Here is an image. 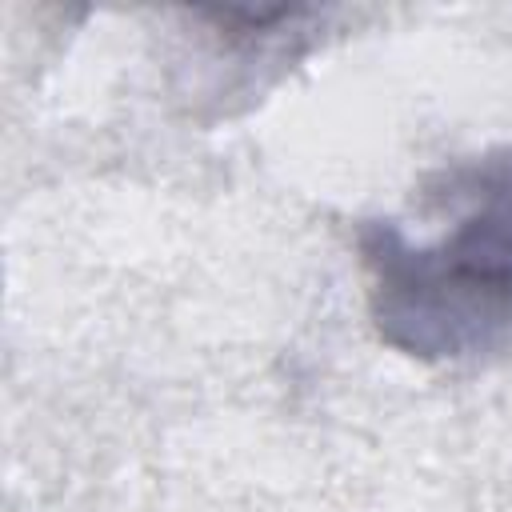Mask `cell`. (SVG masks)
Returning <instances> with one entry per match:
<instances>
[{"mask_svg": "<svg viewBox=\"0 0 512 512\" xmlns=\"http://www.w3.org/2000/svg\"><path fill=\"white\" fill-rule=\"evenodd\" d=\"M444 220L408 236L376 220L360 236L376 332L420 360H476L512 344V148L476 156L436 188Z\"/></svg>", "mask_w": 512, "mask_h": 512, "instance_id": "1", "label": "cell"}]
</instances>
